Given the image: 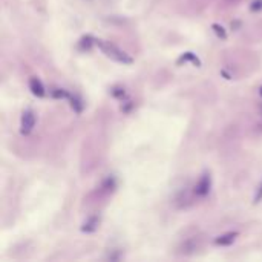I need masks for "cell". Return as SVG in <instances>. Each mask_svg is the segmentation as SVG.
Listing matches in <instances>:
<instances>
[{"mask_svg":"<svg viewBox=\"0 0 262 262\" xmlns=\"http://www.w3.org/2000/svg\"><path fill=\"white\" fill-rule=\"evenodd\" d=\"M97 46L106 54L109 58L118 61V63H123V65H132V57L126 54L124 51H121L118 46L112 45L111 41H103V40H97Z\"/></svg>","mask_w":262,"mask_h":262,"instance_id":"obj_1","label":"cell"},{"mask_svg":"<svg viewBox=\"0 0 262 262\" xmlns=\"http://www.w3.org/2000/svg\"><path fill=\"white\" fill-rule=\"evenodd\" d=\"M36 128V113L33 109H26L22 113V120H20V133L29 135Z\"/></svg>","mask_w":262,"mask_h":262,"instance_id":"obj_2","label":"cell"},{"mask_svg":"<svg viewBox=\"0 0 262 262\" xmlns=\"http://www.w3.org/2000/svg\"><path fill=\"white\" fill-rule=\"evenodd\" d=\"M210 188H212V178L208 172H204L201 175V178L198 180L196 186H195V193L196 196L200 198H206L208 193H210Z\"/></svg>","mask_w":262,"mask_h":262,"instance_id":"obj_3","label":"cell"},{"mask_svg":"<svg viewBox=\"0 0 262 262\" xmlns=\"http://www.w3.org/2000/svg\"><path fill=\"white\" fill-rule=\"evenodd\" d=\"M29 89L33 92V95L41 98L46 95V88L43 86V83H41L37 77H31L29 78Z\"/></svg>","mask_w":262,"mask_h":262,"instance_id":"obj_4","label":"cell"},{"mask_svg":"<svg viewBox=\"0 0 262 262\" xmlns=\"http://www.w3.org/2000/svg\"><path fill=\"white\" fill-rule=\"evenodd\" d=\"M100 225V216H91L88 218L85 223H83L81 225V232H85V233H92V232H95V230L98 228Z\"/></svg>","mask_w":262,"mask_h":262,"instance_id":"obj_5","label":"cell"},{"mask_svg":"<svg viewBox=\"0 0 262 262\" xmlns=\"http://www.w3.org/2000/svg\"><path fill=\"white\" fill-rule=\"evenodd\" d=\"M238 238V233L236 232H228V233H224L221 236H218L215 239V245H221V247H225V245H232L235 243V239Z\"/></svg>","mask_w":262,"mask_h":262,"instance_id":"obj_6","label":"cell"},{"mask_svg":"<svg viewBox=\"0 0 262 262\" xmlns=\"http://www.w3.org/2000/svg\"><path fill=\"white\" fill-rule=\"evenodd\" d=\"M69 101H71V108L74 109V112L81 113L83 109H85V103H83V100H81L78 95H71V97H69Z\"/></svg>","mask_w":262,"mask_h":262,"instance_id":"obj_7","label":"cell"},{"mask_svg":"<svg viewBox=\"0 0 262 262\" xmlns=\"http://www.w3.org/2000/svg\"><path fill=\"white\" fill-rule=\"evenodd\" d=\"M186 63V61H192L195 66H201V60L196 57V54H193V52H184V54L178 58V63Z\"/></svg>","mask_w":262,"mask_h":262,"instance_id":"obj_8","label":"cell"},{"mask_svg":"<svg viewBox=\"0 0 262 262\" xmlns=\"http://www.w3.org/2000/svg\"><path fill=\"white\" fill-rule=\"evenodd\" d=\"M94 45H97V38H94L92 36H85L81 40H80V43H78V46H80V49H83V51H89Z\"/></svg>","mask_w":262,"mask_h":262,"instance_id":"obj_9","label":"cell"},{"mask_svg":"<svg viewBox=\"0 0 262 262\" xmlns=\"http://www.w3.org/2000/svg\"><path fill=\"white\" fill-rule=\"evenodd\" d=\"M49 94L54 98H58V100H69V97L72 95V94H69L66 89H60V88H52L51 91H49Z\"/></svg>","mask_w":262,"mask_h":262,"instance_id":"obj_10","label":"cell"},{"mask_svg":"<svg viewBox=\"0 0 262 262\" xmlns=\"http://www.w3.org/2000/svg\"><path fill=\"white\" fill-rule=\"evenodd\" d=\"M212 28H213V31H215V34L219 37V38H223V40H225L227 38V33H225V29L221 26V25H218V23H213L212 25Z\"/></svg>","mask_w":262,"mask_h":262,"instance_id":"obj_11","label":"cell"},{"mask_svg":"<svg viewBox=\"0 0 262 262\" xmlns=\"http://www.w3.org/2000/svg\"><path fill=\"white\" fill-rule=\"evenodd\" d=\"M112 95L115 97V98H124L126 97V92H124V89L123 88H118V86H115V88H112Z\"/></svg>","mask_w":262,"mask_h":262,"instance_id":"obj_12","label":"cell"},{"mask_svg":"<svg viewBox=\"0 0 262 262\" xmlns=\"http://www.w3.org/2000/svg\"><path fill=\"white\" fill-rule=\"evenodd\" d=\"M250 9H251L253 13L261 11V9H262V0H253V2H251V5H250Z\"/></svg>","mask_w":262,"mask_h":262,"instance_id":"obj_13","label":"cell"},{"mask_svg":"<svg viewBox=\"0 0 262 262\" xmlns=\"http://www.w3.org/2000/svg\"><path fill=\"white\" fill-rule=\"evenodd\" d=\"M262 201V183H261V186L258 187V190H256V195H255V204H258V203H261Z\"/></svg>","mask_w":262,"mask_h":262,"instance_id":"obj_14","label":"cell"},{"mask_svg":"<svg viewBox=\"0 0 262 262\" xmlns=\"http://www.w3.org/2000/svg\"><path fill=\"white\" fill-rule=\"evenodd\" d=\"M259 94H261V97H262V86L259 88Z\"/></svg>","mask_w":262,"mask_h":262,"instance_id":"obj_15","label":"cell"}]
</instances>
